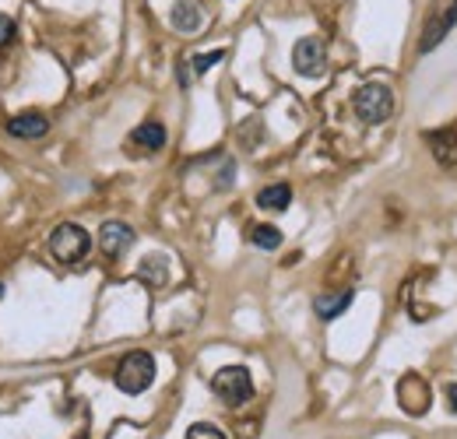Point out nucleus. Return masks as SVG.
I'll list each match as a JSON object with an SVG mask.
<instances>
[{
    "mask_svg": "<svg viewBox=\"0 0 457 439\" xmlns=\"http://www.w3.org/2000/svg\"><path fill=\"white\" fill-rule=\"evenodd\" d=\"M162 145H166V127H162V123H155V120L141 123V127L130 134V148H134V152L152 155V152H159Z\"/></svg>",
    "mask_w": 457,
    "mask_h": 439,
    "instance_id": "nucleus-11",
    "label": "nucleus"
},
{
    "mask_svg": "<svg viewBox=\"0 0 457 439\" xmlns=\"http://www.w3.org/2000/svg\"><path fill=\"white\" fill-rule=\"evenodd\" d=\"M429 152L440 165H457V130H436L429 134Z\"/></svg>",
    "mask_w": 457,
    "mask_h": 439,
    "instance_id": "nucleus-13",
    "label": "nucleus"
},
{
    "mask_svg": "<svg viewBox=\"0 0 457 439\" xmlns=\"http://www.w3.org/2000/svg\"><path fill=\"white\" fill-rule=\"evenodd\" d=\"M212 390L219 393V401H226L228 408H239L253 397V380H250V369L243 366H226L212 377Z\"/></svg>",
    "mask_w": 457,
    "mask_h": 439,
    "instance_id": "nucleus-4",
    "label": "nucleus"
},
{
    "mask_svg": "<svg viewBox=\"0 0 457 439\" xmlns=\"http://www.w3.org/2000/svg\"><path fill=\"white\" fill-rule=\"evenodd\" d=\"M447 404H451V411H457V384L447 386Z\"/></svg>",
    "mask_w": 457,
    "mask_h": 439,
    "instance_id": "nucleus-20",
    "label": "nucleus"
},
{
    "mask_svg": "<svg viewBox=\"0 0 457 439\" xmlns=\"http://www.w3.org/2000/svg\"><path fill=\"white\" fill-rule=\"evenodd\" d=\"M292 67L303 78H320L328 70V46H324V39H317V36L299 39L295 50H292Z\"/></svg>",
    "mask_w": 457,
    "mask_h": 439,
    "instance_id": "nucleus-6",
    "label": "nucleus"
},
{
    "mask_svg": "<svg viewBox=\"0 0 457 439\" xmlns=\"http://www.w3.org/2000/svg\"><path fill=\"white\" fill-rule=\"evenodd\" d=\"M14 39V21L7 14H0V46H7Z\"/></svg>",
    "mask_w": 457,
    "mask_h": 439,
    "instance_id": "nucleus-19",
    "label": "nucleus"
},
{
    "mask_svg": "<svg viewBox=\"0 0 457 439\" xmlns=\"http://www.w3.org/2000/svg\"><path fill=\"white\" fill-rule=\"evenodd\" d=\"M457 25V0H440L436 7H433V14L426 18V29H422V36H419V54H433L444 39H447V32Z\"/></svg>",
    "mask_w": 457,
    "mask_h": 439,
    "instance_id": "nucleus-5",
    "label": "nucleus"
},
{
    "mask_svg": "<svg viewBox=\"0 0 457 439\" xmlns=\"http://www.w3.org/2000/svg\"><path fill=\"white\" fill-rule=\"evenodd\" d=\"M250 243L261 246V250H278L282 246V232L275 225H253L250 228Z\"/></svg>",
    "mask_w": 457,
    "mask_h": 439,
    "instance_id": "nucleus-16",
    "label": "nucleus"
},
{
    "mask_svg": "<svg viewBox=\"0 0 457 439\" xmlns=\"http://www.w3.org/2000/svg\"><path fill=\"white\" fill-rule=\"evenodd\" d=\"M46 130H50V120L36 110L18 112L14 120H7V134L11 137H21V141H39Z\"/></svg>",
    "mask_w": 457,
    "mask_h": 439,
    "instance_id": "nucleus-9",
    "label": "nucleus"
},
{
    "mask_svg": "<svg viewBox=\"0 0 457 439\" xmlns=\"http://www.w3.org/2000/svg\"><path fill=\"white\" fill-rule=\"evenodd\" d=\"M134 228L130 225H123V221H106L103 228H99V250L106 253V257H120V253H127L130 246H134Z\"/></svg>",
    "mask_w": 457,
    "mask_h": 439,
    "instance_id": "nucleus-8",
    "label": "nucleus"
},
{
    "mask_svg": "<svg viewBox=\"0 0 457 439\" xmlns=\"http://www.w3.org/2000/svg\"><path fill=\"white\" fill-rule=\"evenodd\" d=\"M352 299H355V292H352V288H342V292H324V295H317V299H313V310H317V317H320V320H335V317H342L345 310L352 306Z\"/></svg>",
    "mask_w": 457,
    "mask_h": 439,
    "instance_id": "nucleus-12",
    "label": "nucleus"
},
{
    "mask_svg": "<svg viewBox=\"0 0 457 439\" xmlns=\"http://www.w3.org/2000/svg\"><path fill=\"white\" fill-rule=\"evenodd\" d=\"M288 201H292V186H288V183H271V186H264V190L257 194V204H261L264 211H286Z\"/></svg>",
    "mask_w": 457,
    "mask_h": 439,
    "instance_id": "nucleus-14",
    "label": "nucleus"
},
{
    "mask_svg": "<svg viewBox=\"0 0 457 439\" xmlns=\"http://www.w3.org/2000/svg\"><path fill=\"white\" fill-rule=\"evenodd\" d=\"M141 277H148L152 281V288H162L166 285V277H170V268H166V257H159V253H152L145 264H141Z\"/></svg>",
    "mask_w": 457,
    "mask_h": 439,
    "instance_id": "nucleus-15",
    "label": "nucleus"
},
{
    "mask_svg": "<svg viewBox=\"0 0 457 439\" xmlns=\"http://www.w3.org/2000/svg\"><path fill=\"white\" fill-rule=\"evenodd\" d=\"M222 60H226V50H212V54L194 56V74H204L208 67H215V63H222Z\"/></svg>",
    "mask_w": 457,
    "mask_h": 439,
    "instance_id": "nucleus-17",
    "label": "nucleus"
},
{
    "mask_svg": "<svg viewBox=\"0 0 457 439\" xmlns=\"http://www.w3.org/2000/svg\"><path fill=\"white\" fill-rule=\"evenodd\" d=\"M352 106H355V116L362 123L377 127V123H387L391 120V112H395V92L387 85H380V81H370V85H362L355 92Z\"/></svg>",
    "mask_w": 457,
    "mask_h": 439,
    "instance_id": "nucleus-2",
    "label": "nucleus"
},
{
    "mask_svg": "<svg viewBox=\"0 0 457 439\" xmlns=\"http://www.w3.org/2000/svg\"><path fill=\"white\" fill-rule=\"evenodd\" d=\"M398 404L408 415H426L429 411V384L419 373H408L398 380Z\"/></svg>",
    "mask_w": 457,
    "mask_h": 439,
    "instance_id": "nucleus-7",
    "label": "nucleus"
},
{
    "mask_svg": "<svg viewBox=\"0 0 457 439\" xmlns=\"http://www.w3.org/2000/svg\"><path fill=\"white\" fill-rule=\"evenodd\" d=\"M187 439H226V433L215 429V426H208V422H197V426L187 429Z\"/></svg>",
    "mask_w": 457,
    "mask_h": 439,
    "instance_id": "nucleus-18",
    "label": "nucleus"
},
{
    "mask_svg": "<svg viewBox=\"0 0 457 439\" xmlns=\"http://www.w3.org/2000/svg\"><path fill=\"white\" fill-rule=\"evenodd\" d=\"M170 25L183 36H194L204 25V14H201V7L194 0H176L170 11Z\"/></svg>",
    "mask_w": 457,
    "mask_h": 439,
    "instance_id": "nucleus-10",
    "label": "nucleus"
},
{
    "mask_svg": "<svg viewBox=\"0 0 457 439\" xmlns=\"http://www.w3.org/2000/svg\"><path fill=\"white\" fill-rule=\"evenodd\" d=\"M113 380L123 393H145L148 386L155 384V359L148 352H141V348L137 352H127L120 359V366H116Z\"/></svg>",
    "mask_w": 457,
    "mask_h": 439,
    "instance_id": "nucleus-1",
    "label": "nucleus"
},
{
    "mask_svg": "<svg viewBox=\"0 0 457 439\" xmlns=\"http://www.w3.org/2000/svg\"><path fill=\"white\" fill-rule=\"evenodd\" d=\"M88 250H92V236L74 221L57 225L54 236H50V257L60 264H78V261L88 257Z\"/></svg>",
    "mask_w": 457,
    "mask_h": 439,
    "instance_id": "nucleus-3",
    "label": "nucleus"
}]
</instances>
